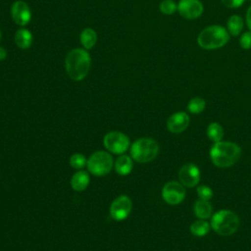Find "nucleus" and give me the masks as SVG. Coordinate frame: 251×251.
<instances>
[{"label":"nucleus","mask_w":251,"mask_h":251,"mask_svg":"<svg viewBox=\"0 0 251 251\" xmlns=\"http://www.w3.org/2000/svg\"><path fill=\"white\" fill-rule=\"evenodd\" d=\"M241 148L231 141H219L213 143L209 156L212 163L219 168H228L233 166L240 158Z\"/></svg>","instance_id":"f257e3e1"},{"label":"nucleus","mask_w":251,"mask_h":251,"mask_svg":"<svg viewBox=\"0 0 251 251\" xmlns=\"http://www.w3.org/2000/svg\"><path fill=\"white\" fill-rule=\"evenodd\" d=\"M90 63V56L85 50L80 48L73 49L66 57V72L73 80L79 81L87 75Z\"/></svg>","instance_id":"f03ea898"},{"label":"nucleus","mask_w":251,"mask_h":251,"mask_svg":"<svg viewBox=\"0 0 251 251\" xmlns=\"http://www.w3.org/2000/svg\"><path fill=\"white\" fill-rule=\"evenodd\" d=\"M229 40V33L222 25H212L200 31L197 37L198 45L205 50H216L224 47Z\"/></svg>","instance_id":"7ed1b4c3"},{"label":"nucleus","mask_w":251,"mask_h":251,"mask_svg":"<svg viewBox=\"0 0 251 251\" xmlns=\"http://www.w3.org/2000/svg\"><path fill=\"white\" fill-rule=\"evenodd\" d=\"M239 218L238 216L226 209L220 210L214 213L210 220L211 228L219 235L228 236L233 234L239 226Z\"/></svg>","instance_id":"20e7f679"},{"label":"nucleus","mask_w":251,"mask_h":251,"mask_svg":"<svg viewBox=\"0 0 251 251\" xmlns=\"http://www.w3.org/2000/svg\"><path fill=\"white\" fill-rule=\"evenodd\" d=\"M130 157L137 163H149L153 161L159 153V145L156 140L142 137L135 140L130 145Z\"/></svg>","instance_id":"39448f33"},{"label":"nucleus","mask_w":251,"mask_h":251,"mask_svg":"<svg viewBox=\"0 0 251 251\" xmlns=\"http://www.w3.org/2000/svg\"><path fill=\"white\" fill-rule=\"evenodd\" d=\"M86 167L91 175L103 176L112 171L114 160L110 153L106 151H96L88 158Z\"/></svg>","instance_id":"423d86ee"},{"label":"nucleus","mask_w":251,"mask_h":251,"mask_svg":"<svg viewBox=\"0 0 251 251\" xmlns=\"http://www.w3.org/2000/svg\"><path fill=\"white\" fill-rule=\"evenodd\" d=\"M103 145L109 152L122 155L129 148L130 141L127 135L121 131H110L104 136Z\"/></svg>","instance_id":"0eeeda50"},{"label":"nucleus","mask_w":251,"mask_h":251,"mask_svg":"<svg viewBox=\"0 0 251 251\" xmlns=\"http://www.w3.org/2000/svg\"><path fill=\"white\" fill-rule=\"evenodd\" d=\"M163 200L170 205H178L180 204L186 195L185 187L179 181H168L164 184L162 191Z\"/></svg>","instance_id":"6e6552de"},{"label":"nucleus","mask_w":251,"mask_h":251,"mask_svg":"<svg viewBox=\"0 0 251 251\" xmlns=\"http://www.w3.org/2000/svg\"><path fill=\"white\" fill-rule=\"evenodd\" d=\"M131 208V199L126 195H120L111 203L110 216L115 221H124L130 214Z\"/></svg>","instance_id":"1a4fd4ad"},{"label":"nucleus","mask_w":251,"mask_h":251,"mask_svg":"<svg viewBox=\"0 0 251 251\" xmlns=\"http://www.w3.org/2000/svg\"><path fill=\"white\" fill-rule=\"evenodd\" d=\"M201 173L198 168L193 163H187L184 164L178 172V179L179 182L184 186L188 188H192L198 185L200 181Z\"/></svg>","instance_id":"9d476101"},{"label":"nucleus","mask_w":251,"mask_h":251,"mask_svg":"<svg viewBox=\"0 0 251 251\" xmlns=\"http://www.w3.org/2000/svg\"><path fill=\"white\" fill-rule=\"evenodd\" d=\"M177 11L186 20H195L204 12V6L200 0H179Z\"/></svg>","instance_id":"9b49d317"},{"label":"nucleus","mask_w":251,"mask_h":251,"mask_svg":"<svg viewBox=\"0 0 251 251\" xmlns=\"http://www.w3.org/2000/svg\"><path fill=\"white\" fill-rule=\"evenodd\" d=\"M190 118L185 112H176L172 114L167 121V128L172 133L183 132L189 126Z\"/></svg>","instance_id":"f8f14e48"},{"label":"nucleus","mask_w":251,"mask_h":251,"mask_svg":"<svg viewBox=\"0 0 251 251\" xmlns=\"http://www.w3.org/2000/svg\"><path fill=\"white\" fill-rule=\"evenodd\" d=\"M11 15L14 22L20 25H27L31 19V12L28 5L21 0L13 3L11 7Z\"/></svg>","instance_id":"ddd939ff"},{"label":"nucleus","mask_w":251,"mask_h":251,"mask_svg":"<svg viewBox=\"0 0 251 251\" xmlns=\"http://www.w3.org/2000/svg\"><path fill=\"white\" fill-rule=\"evenodd\" d=\"M193 213L197 219L208 220L213 215V206L209 200L198 199L193 204Z\"/></svg>","instance_id":"4468645a"},{"label":"nucleus","mask_w":251,"mask_h":251,"mask_svg":"<svg viewBox=\"0 0 251 251\" xmlns=\"http://www.w3.org/2000/svg\"><path fill=\"white\" fill-rule=\"evenodd\" d=\"M90 181L89 175L83 170H78L75 173L71 178V186L75 191L80 192L86 189Z\"/></svg>","instance_id":"2eb2a0df"},{"label":"nucleus","mask_w":251,"mask_h":251,"mask_svg":"<svg viewBox=\"0 0 251 251\" xmlns=\"http://www.w3.org/2000/svg\"><path fill=\"white\" fill-rule=\"evenodd\" d=\"M133 164L131 157L127 155H121L119 156L116 161L114 162V168L118 175L120 176H126L128 175L132 170Z\"/></svg>","instance_id":"dca6fc26"},{"label":"nucleus","mask_w":251,"mask_h":251,"mask_svg":"<svg viewBox=\"0 0 251 251\" xmlns=\"http://www.w3.org/2000/svg\"><path fill=\"white\" fill-rule=\"evenodd\" d=\"M190 232L197 237H202L207 235L211 230V225L207 220H196L189 226Z\"/></svg>","instance_id":"f3484780"},{"label":"nucleus","mask_w":251,"mask_h":251,"mask_svg":"<svg viewBox=\"0 0 251 251\" xmlns=\"http://www.w3.org/2000/svg\"><path fill=\"white\" fill-rule=\"evenodd\" d=\"M243 19L238 15H232L228 18L226 22V29L229 33V35L237 36L241 33L243 29Z\"/></svg>","instance_id":"a211bd4d"},{"label":"nucleus","mask_w":251,"mask_h":251,"mask_svg":"<svg viewBox=\"0 0 251 251\" xmlns=\"http://www.w3.org/2000/svg\"><path fill=\"white\" fill-rule=\"evenodd\" d=\"M15 42L21 49H27L32 43V34L29 30L25 28H21L17 30L15 34Z\"/></svg>","instance_id":"6ab92c4d"},{"label":"nucleus","mask_w":251,"mask_h":251,"mask_svg":"<svg viewBox=\"0 0 251 251\" xmlns=\"http://www.w3.org/2000/svg\"><path fill=\"white\" fill-rule=\"evenodd\" d=\"M206 135L210 141L213 143L219 142L224 137V128L223 126L216 122H212L208 125L206 129Z\"/></svg>","instance_id":"aec40b11"},{"label":"nucleus","mask_w":251,"mask_h":251,"mask_svg":"<svg viewBox=\"0 0 251 251\" xmlns=\"http://www.w3.org/2000/svg\"><path fill=\"white\" fill-rule=\"evenodd\" d=\"M97 41V34L92 28H85L80 33V43L86 49H91Z\"/></svg>","instance_id":"412c9836"},{"label":"nucleus","mask_w":251,"mask_h":251,"mask_svg":"<svg viewBox=\"0 0 251 251\" xmlns=\"http://www.w3.org/2000/svg\"><path fill=\"white\" fill-rule=\"evenodd\" d=\"M206 108V101L201 97H193L187 103V110L191 114H200Z\"/></svg>","instance_id":"4be33fe9"},{"label":"nucleus","mask_w":251,"mask_h":251,"mask_svg":"<svg viewBox=\"0 0 251 251\" xmlns=\"http://www.w3.org/2000/svg\"><path fill=\"white\" fill-rule=\"evenodd\" d=\"M70 165L72 168L75 169V170H81L83 169L84 166H86L87 160L85 159V157L82 154L79 153H75L70 157Z\"/></svg>","instance_id":"5701e85b"},{"label":"nucleus","mask_w":251,"mask_h":251,"mask_svg":"<svg viewBox=\"0 0 251 251\" xmlns=\"http://www.w3.org/2000/svg\"><path fill=\"white\" fill-rule=\"evenodd\" d=\"M160 11L164 14V15H173L176 11H177V4H176L175 1L173 0H163L160 3Z\"/></svg>","instance_id":"b1692460"},{"label":"nucleus","mask_w":251,"mask_h":251,"mask_svg":"<svg viewBox=\"0 0 251 251\" xmlns=\"http://www.w3.org/2000/svg\"><path fill=\"white\" fill-rule=\"evenodd\" d=\"M196 191H197V195L200 199H204V200H210L213 197V189L205 184H200L197 185L196 187Z\"/></svg>","instance_id":"393cba45"},{"label":"nucleus","mask_w":251,"mask_h":251,"mask_svg":"<svg viewBox=\"0 0 251 251\" xmlns=\"http://www.w3.org/2000/svg\"><path fill=\"white\" fill-rule=\"evenodd\" d=\"M239 45L244 50L251 49V31H245L240 35Z\"/></svg>","instance_id":"a878e982"},{"label":"nucleus","mask_w":251,"mask_h":251,"mask_svg":"<svg viewBox=\"0 0 251 251\" xmlns=\"http://www.w3.org/2000/svg\"><path fill=\"white\" fill-rule=\"evenodd\" d=\"M246 0H221V2L223 3L224 6H226V8L229 9H234V8H238L241 5H243V3Z\"/></svg>","instance_id":"bb28decb"},{"label":"nucleus","mask_w":251,"mask_h":251,"mask_svg":"<svg viewBox=\"0 0 251 251\" xmlns=\"http://www.w3.org/2000/svg\"><path fill=\"white\" fill-rule=\"evenodd\" d=\"M245 20H246V25H247L249 30L251 31V6L248 8V10H247V12H246Z\"/></svg>","instance_id":"cd10ccee"},{"label":"nucleus","mask_w":251,"mask_h":251,"mask_svg":"<svg viewBox=\"0 0 251 251\" xmlns=\"http://www.w3.org/2000/svg\"><path fill=\"white\" fill-rule=\"evenodd\" d=\"M6 56H7V51L3 47H0V61L4 60Z\"/></svg>","instance_id":"c85d7f7f"},{"label":"nucleus","mask_w":251,"mask_h":251,"mask_svg":"<svg viewBox=\"0 0 251 251\" xmlns=\"http://www.w3.org/2000/svg\"><path fill=\"white\" fill-rule=\"evenodd\" d=\"M0 39H1V31H0Z\"/></svg>","instance_id":"c756f323"},{"label":"nucleus","mask_w":251,"mask_h":251,"mask_svg":"<svg viewBox=\"0 0 251 251\" xmlns=\"http://www.w3.org/2000/svg\"><path fill=\"white\" fill-rule=\"evenodd\" d=\"M249 1H251V0H249Z\"/></svg>","instance_id":"7c9ffc66"}]
</instances>
